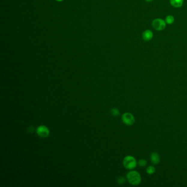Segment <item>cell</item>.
<instances>
[{"instance_id": "6da1fadb", "label": "cell", "mask_w": 187, "mask_h": 187, "mask_svg": "<svg viewBox=\"0 0 187 187\" xmlns=\"http://www.w3.org/2000/svg\"><path fill=\"white\" fill-rule=\"evenodd\" d=\"M127 181L132 185H138L141 182V176L140 173L136 171H131L126 175Z\"/></svg>"}, {"instance_id": "7a4b0ae2", "label": "cell", "mask_w": 187, "mask_h": 187, "mask_svg": "<svg viewBox=\"0 0 187 187\" xmlns=\"http://www.w3.org/2000/svg\"><path fill=\"white\" fill-rule=\"evenodd\" d=\"M137 165L136 158L131 155L126 156L123 160V165L124 167L128 170H133Z\"/></svg>"}, {"instance_id": "3957f363", "label": "cell", "mask_w": 187, "mask_h": 187, "mask_svg": "<svg viewBox=\"0 0 187 187\" xmlns=\"http://www.w3.org/2000/svg\"><path fill=\"white\" fill-rule=\"evenodd\" d=\"M122 121L127 126H131L134 123L135 118L131 113H125L122 115Z\"/></svg>"}, {"instance_id": "277c9868", "label": "cell", "mask_w": 187, "mask_h": 187, "mask_svg": "<svg viewBox=\"0 0 187 187\" xmlns=\"http://www.w3.org/2000/svg\"><path fill=\"white\" fill-rule=\"evenodd\" d=\"M152 26L156 30L161 31L165 29L166 27V22L163 19L160 18L155 19L152 22Z\"/></svg>"}, {"instance_id": "5b68a950", "label": "cell", "mask_w": 187, "mask_h": 187, "mask_svg": "<svg viewBox=\"0 0 187 187\" xmlns=\"http://www.w3.org/2000/svg\"><path fill=\"white\" fill-rule=\"evenodd\" d=\"M36 132L38 136L42 138H46L50 134V130L46 126L41 125L38 127L36 130Z\"/></svg>"}, {"instance_id": "8992f818", "label": "cell", "mask_w": 187, "mask_h": 187, "mask_svg": "<svg viewBox=\"0 0 187 187\" xmlns=\"http://www.w3.org/2000/svg\"><path fill=\"white\" fill-rule=\"evenodd\" d=\"M150 160L154 165H157L160 161V157L158 153L152 152L150 155Z\"/></svg>"}, {"instance_id": "52a82bcc", "label": "cell", "mask_w": 187, "mask_h": 187, "mask_svg": "<svg viewBox=\"0 0 187 187\" xmlns=\"http://www.w3.org/2000/svg\"><path fill=\"white\" fill-rule=\"evenodd\" d=\"M152 36L153 34L152 32L149 30H146V31H144L142 34V38L146 41H150L152 38Z\"/></svg>"}, {"instance_id": "ba28073f", "label": "cell", "mask_w": 187, "mask_h": 187, "mask_svg": "<svg viewBox=\"0 0 187 187\" xmlns=\"http://www.w3.org/2000/svg\"><path fill=\"white\" fill-rule=\"evenodd\" d=\"M183 1L184 0H170V3L175 8H179L182 6Z\"/></svg>"}, {"instance_id": "9c48e42d", "label": "cell", "mask_w": 187, "mask_h": 187, "mask_svg": "<svg viewBox=\"0 0 187 187\" xmlns=\"http://www.w3.org/2000/svg\"><path fill=\"white\" fill-rule=\"evenodd\" d=\"M155 170L156 169L155 168V167L151 165V166H149L147 167L146 172V173L150 175V174H154L155 173Z\"/></svg>"}, {"instance_id": "30bf717a", "label": "cell", "mask_w": 187, "mask_h": 187, "mask_svg": "<svg viewBox=\"0 0 187 187\" xmlns=\"http://www.w3.org/2000/svg\"><path fill=\"white\" fill-rule=\"evenodd\" d=\"M174 17L172 16H167L165 19V22L168 24H172L174 22Z\"/></svg>"}, {"instance_id": "8fae6325", "label": "cell", "mask_w": 187, "mask_h": 187, "mask_svg": "<svg viewBox=\"0 0 187 187\" xmlns=\"http://www.w3.org/2000/svg\"><path fill=\"white\" fill-rule=\"evenodd\" d=\"M111 114L115 117L118 116L120 115V111L117 109V108H112L110 110Z\"/></svg>"}, {"instance_id": "7c38bea8", "label": "cell", "mask_w": 187, "mask_h": 187, "mask_svg": "<svg viewBox=\"0 0 187 187\" xmlns=\"http://www.w3.org/2000/svg\"><path fill=\"white\" fill-rule=\"evenodd\" d=\"M138 164L140 167H144L147 164V161L145 159H140L138 162Z\"/></svg>"}, {"instance_id": "4fadbf2b", "label": "cell", "mask_w": 187, "mask_h": 187, "mask_svg": "<svg viewBox=\"0 0 187 187\" xmlns=\"http://www.w3.org/2000/svg\"><path fill=\"white\" fill-rule=\"evenodd\" d=\"M117 183L119 184H124L125 182V179L123 177H120L118 178L117 179Z\"/></svg>"}, {"instance_id": "5bb4252c", "label": "cell", "mask_w": 187, "mask_h": 187, "mask_svg": "<svg viewBox=\"0 0 187 187\" xmlns=\"http://www.w3.org/2000/svg\"><path fill=\"white\" fill-rule=\"evenodd\" d=\"M145 1L148 2H152L153 0H145Z\"/></svg>"}, {"instance_id": "9a60e30c", "label": "cell", "mask_w": 187, "mask_h": 187, "mask_svg": "<svg viewBox=\"0 0 187 187\" xmlns=\"http://www.w3.org/2000/svg\"><path fill=\"white\" fill-rule=\"evenodd\" d=\"M56 1H57L58 2H61V1H63V0H56Z\"/></svg>"}]
</instances>
